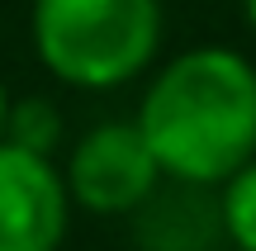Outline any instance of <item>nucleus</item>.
Listing matches in <instances>:
<instances>
[{"label": "nucleus", "instance_id": "1", "mask_svg": "<svg viewBox=\"0 0 256 251\" xmlns=\"http://www.w3.org/2000/svg\"><path fill=\"white\" fill-rule=\"evenodd\" d=\"M176 185L218 190L256 157V62L232 43H194L142 76L133 109Z\"/></svg>", "mask_w": 256, "mask_h": 251}, {"label": "nucleus", "instance_id": "2", "mask_svg": "<svg viewBox=\"0 0 256 251\" xmlns=\"http://www.w3.org/2000/svg\"><path fill=\"white\" fill-rule=\"evenodd\" d=\"M162 0H28V47L57 85L114 95L162 62Z\"/></svg>", "mask_w": 256, "mask_h": 251}, {"label": "nucleus", "instance_id": "3", "mask_svg": "<svg viewBox=\"0 0 256 251\" xmlns=\"http://www.w3.org/2000/svg\"><path fill=\"white\" fill-rule=\"evenodd\" d=\"M66 195L90 218H133L166 185L138 119H100L62 147Z\"/></svg>", "mask_w": 256, "mask_h": 251}, {"label": "nucleus", "instance_id": "4", "mask_svg": "<svg viewBox=\"0 0 256 251\" xmlns=\"http://www.w3.org/2000/svg\"><path fill=\"white\" fill-rule=\"evenodd\" d=\"M72 214L62 161L0 138V251H62Z\"/></svg>", "mask_w": 256, "mask_h": 251}, {"label": "nucleus", "instance_id": "5", "mask_svg": "<svg viewBox=\"0 0 256 251\" xmlns=\"http://www.w3.org/2000/svg\"><path fill=\"white\" fill-rule=\"evenodd\" d=\"M5 142L28 147V152H43V157H57V152L66 147V114L57 109L52 100H43V95H24V100L10 104Z\"/></svg>", "mask_w": 256, "mask_h": 251}, {"label": "nucleus", "instance_id": "6", "mask_svg": "<svg viewBox=\"0 0 256 251\" xmlns=\"http://www.w3.org/2000/svg\"><path fill=\"white\" fill-rule=\"evenodd\" d=\"M218 228H223V242L232 251H256V157L242 171H232L218 190Z\"/></svg>", "mask_w": 256, "mask_h": 251}, {"label": "nucleus", "instance_id": "7", "mask_svg": "<svg viewBox=\"0 0 256 251\" xmlns=\"http://www.w3.org/2000/svg\"><path fill=\"white\" fill-rule=\"evenodd\" d=\"M10 104H14V95H10L5 76H0V138H5V119H10Z\"/></svg>", "mask_w": 256, "mask_h": 251}, {"label": "nucleus", "instance_id": "8", "mask_svg": "<svg viewBox=\"0 0 256 251\" xmlns=\"http://www.w3.org/2000/svg\"><path fill=\"white\" fill-rule=\"evenodd\" d=\"M242 24H247V33L256 38V0H242Z\"/></svg>", "mask_w": 256, "mask_h": 251}]
</instances>
